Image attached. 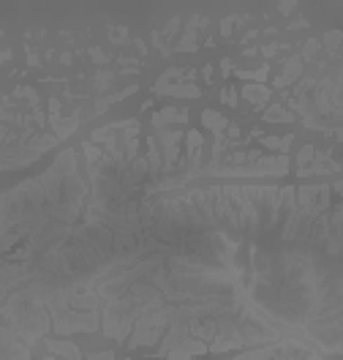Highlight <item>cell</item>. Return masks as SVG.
Segmentation results:
<instances>
[{"instance_id": "obj_16", "label": "cell", "mask_w": 343, "mask_h": 360, "mask_svg": "<svg viewBox=\"0 0 343 360\" xmlns=\"http://www.w3.org/2000/svg\"><path fill=\"white\" fill-rule=\"evenodd\" d=\"M267 74H270V68L267 66H262L259 71H237V77H240V79H253L256 85H259V82H264V79H267Z\"/></svg>"}, {"instance_id": "obj_5", "label": "cell", "mask_w": 343, "mask_h": 360, "mask_svg": "<svg viewBox=\"0 0 343 360\" xmlns=\"http://www.w3.org/2000/svg\"><path fill=\"white\" fill-rule=\"evenodd\" d=\"M0 360H33L30 344H25L17 333H11L3 322H0Z\"/></svg>"}, {"instance_id": "obj_1", "label": "cell", "mask_w": 343, "mask_h": 360, "mask_svg": "<svg viewBox=\"0 0 343 360\" xmlns=\"http://www.w3.org/2000/svg\"><path fill=\"white\" fill-rule=\"evenodd\" d=\"M0 322L25 344H36L52 330V314L46 311L44 303L22 292H8L0 297Z\"/></svg>"}, {"instance_id": "obj_18", "label": "cell", "mask_w": 343, "mask_h": 360, "mask_svg": "<svg viewBox=\"0 0 343 360\" xmlns=\"http://www.w3.org/2000/svg\"><path fill=\"white\" fill-rule=\"evenodd\" d=\"M316 156V150H314V145H305L302 150H300V156H297V164H300V169L302 167H308V161Z\"/></svg>"}, {"instance_id": "obj_22", "label": "cell", "mask_w": 343, "mask_h": 360, "mask_svg": "<svg viewBox=\"0 0 343 360\" xmlns=\"http://www.w3.org/2000/svg\"><path fill=\"white\" fill-rule=\"evenodd\" d=\"M234 22H237L234 17H227V20L221 22V33H224V36H229V33H231V27H234Z\"/></svg>"}, {"instance_id": "obj_24", "label": "cell", "mask_w": 343, "mask_h": 360, "mask_svg": "<svg viewBox=\"0 0 343 360\" xmlns=\"http://www.w3.org/2000/svg\"><path fill=\"white\" fill-rule=\"evenodd\" d=\"M278 8H281V11H292V8H295V3H281Z\"/></svg>"}, {"instance_id": "obj_2", "label": "cell", "mask_w": 343, "mask_h": 360, "mask_svg": "<svg viewBox=\"0 0 343 360\" xmlns=\"http://www.w3.org/2000/svg\"><path fill=\"white\" fill-rule=\"evenodd\" d=\"M229 360H327L321 352H316L311 344L300 341V338H281L264 347H253L246 352H237ZM338 360V358H332Z\"/></svg>"}, {"instance_id": "obj_6", "label": "cell", "mask_w": 343, "mask_h": 360, "mask_svg": "<svg viewBox=\"0 0 343 360\" xmlns=\"http://www.w3.org/2000/svg\"><path fill=\"white\" fill-rule=\"evenodd\" d=\"M202 355H207L205 341L185 336L177 347H172V349L166 352V360H194V358H202Z\"/></svg>"}, {"instance_id": "obj_12", "label": "cell", "mask_w": 343, "mask_h": 360, "mask_svg": "<svg viewBox=\"0 0 343 360\" xmlns=\"http://www.w3.org/2000/svg\"><path fill=\"white\" fill-rule=\"evenodd\" d=\"M243 98H248L253 104V110H262L267 101H270V90L264 85H246L243 88Z\"/></svg>"}, {"instance_id": "obj_10", "label": "cell", "mask_w": 343, "mask_h": 360, "mask_svg": "<svg viewBox=\"0 0 343 360\" xmlns=\"http://www.w3.org/2000/svg\"><path fill=\"white\" fill-rule=\"evenodd\" d=\"M300 71H302V60H300L297 55L289 58V60L283 63V74L275 77V88H286V85H292V82L300 77Z\"/></svg>"}, {"instance_id": "obj_14", "label": "cell", "mask_w": 343, "mask_h": 360, "mask_svg": "<svg viewBox=\"0 0 343 360\" xmlns=\"http://www.w3.org/2000/svg\"><path fill=\"white\" fill-rule=\"evenodd\" d=\"M295 142V136L286 134V136H262V145L267 148V150H281V156H286V150H289V145Z\"/></svg>"}, {"instance_id": "obj_17", "label": "cell", "mask_w": 343, "mask_h": 360, "mask_svg": "<svg viewBox=\"0 0 343 360\" xmlns=\"http://www.w3.org/2000/svg\"><path fill=\"white\" fill-rule=\"evenodd\" d=\"M177 49H180V52H194V49H196V33H194V30H185Z\"/></svg>"}, {"instance_id": "obj_15", "label": "cell", "mask_w": 343, "mask_h": 360, "mask_svg": "<svg viewBox=\"0 0 343 360\" xmlns=\"http://www.w3.org/2000/svg\"><path fill=\"white\" fill-rule=\"evenodd\" d=\"M264 120H267V123H275V120H283V123H295V115L289 112V110H283L281 104H273V107L264 112Z\"/></svg>"}, {"instance_id": "obj_8", "label": "cell", "mask_w": 343, "mask_h": 360, "mask_svg": "<svg viewBox=\"0 0 343 360\" xmlns=\"http://www.w3.org/2000/svg\"><path fill=\"white\" fill-rule=\"evenodd\" d=\"M185 120H188V110H175V107H166V110L153 115V126L159 131L169 129V123H185Z\"/></svg>"}, {"instance_id": "obj_9", "label": "cell", "mask_w": 343, "mask_h": 360, "mask_svg": "<svg viewBox=\"0 0 343 360\" xmlns=\"http://www.w3.org/2000/svg\"><path fill=\"white\" fill-rule=\"evenodd\" d=\"M52 126V134L55 139L60 142V139H69L74 131H76V126H79V112H74L71 117H58L55 123H49Z\"/></svg>"}, {"instance_id": "obj_21", "label": "cell", "mask_w": 343, "mask_h": 360, "mask_svg": "<svg viewBox=\"0 0 343 360\" xmlns=\"http://www.w3.org/2000/svg\"><path fill=\"white\" fill-rule=\"evenodd\" d=\"M324 41H327V46L335 52V49H338V41H341V33H327V39H324Z\"/></svg>"}, {"instance_id": "obj_23", "label": "cell", "mask_w": 343, "mask_h": 360, "mask_svg": "<svg viewBox=\"0 0 343 360\" xmlns=\"http://www.w3.org/2000/svg\"><path fill=\"white\" fill-rule=\"evenodd\" d=\"M93 60H98V63H104V60H107V55H104L101 49H93Z\"/></svg>"}, {"instance_id": "obj_20", "label": "cell", "mask_w": 343, "mask_h": 360, "mask_svg": "<svg viewBox=\"0 0 343 360\" xmlns=\"http://www.w3.org/2000/svg\"><path fill=\"white\" fill-rule=\"evenodd\" d=\"M85 358L88 360H114V352H109V349H107V352H88Z\"/></svg>"}, {"instance_id": "obj_25", "label": "cell", "mask_w": 343, "mask_h": 360, "mask_svg": "<svg viewBox=\"0 0 343 360\" xmlns=\"http://www.w3.org/2000/svg\"><path fill=\"white\" fill-rule=\"evenodd\" d=\"M44 360H60V358H58V355H46Z\"/></svg>"}, {"instance_id": "obj_3", "label": "cell", "mask_w": 343, "mask_h": 360, "mask_svg": "<svg viewBox=\"0 0 343 360\" xmlns=\"http://www.w3.org/2000/svg\"><path fill=\"white\" fill-rule=\"evenodd\" d=\"M166 328H169V309H166V306H161V309H150V311L139 314V319L134 322L131 336H128L126 344H128L131 349L153 347V344H159L161 338H163Z\"/></svg>"}, {"instance_id": "obj_13", "label": "cell", "mask_w": 343, "mask_h": 360, "mask_svg": "<svg viewBox=\"0 0 343 360\" xmlns=\"http://www.w3.org/2000/svg\"><path fill=\"white\" fill-rule=\"evenodd\" d=\"M202 123H205L210 131H215V136H224V131H227V126H229L227 117L221 112H215V110H205V112H202Z\"/></svg>"}, {"instance_id": "obj_7", "label": "cell", "mask_w": 343, "mask_h": 360, "mask_svg": "<svg viewBox=\"0 0 343 360\" xmlns=\"http://www.w3.org/2000/svg\"><path fill=\"white\" fill-rule=\"evenodd\" d=\"M49 355H58L60 360H85L82 349L74 341H63V338H44Z\"/></svg>"}, {"instance_id": "obj_11", "label": "cell", "mask_w": 343, "mask_h": 360, "mask_svg": "<svg viewBox=\"0 0 343 360\" xmlns=\"http://www.w3.org/2000/svg\"><path fill=\"white\" fill-rule=\"evenodd\" d=\"M156 93L175 96V98H199L202 96V90L196 85H156Z\"/></svg>"}, {"instance_id": "obj_4", "label": "cell", "mask_w": 343, "mask_h": 360, "mask_svg": "<svg viewBox=\"0 0 343 360\" xmlns=\"http://www.w3.org/2000/svg\"><path fill=\"white\" fill-rule=\"evenodd\" d=\"M52 330L58 336H71V333H98L101 330V316L98 311H63L52 319Z\"/></svg>"}, {"instance_id": "obj_19", "label": "cell", "mask_w": 343, "mask_h": 360, "mask_svg": "<svg viewBox=\"0 0 343 360\" xmlns=\"http://www.w3.org/2000/svg\"><path fill=\"white\" fill-rule=\"evenodd\" d=\"M221 96H224V101H227L229 107H237V90L234 88H224Z\"/></svg>"}]
</instances>
